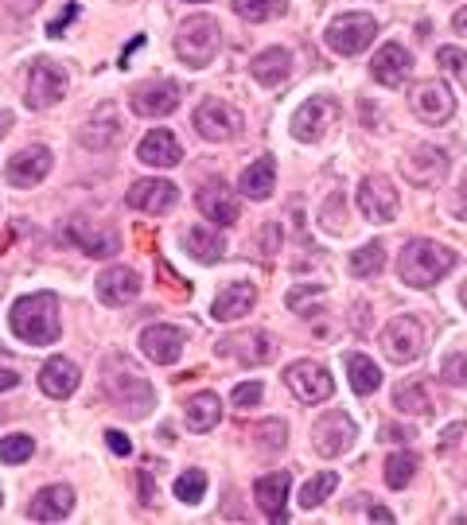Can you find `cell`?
I'll return each mask as SVG.
<instances>
[{"instance_id":"17","label":"cell","mask_w":467,"mask_h":525,"mask_svg":"<svg viewBox=\"0 0 467 525\" xmlns=\"http://www.w3.org/2000/svg\"><path fill=\"white\" fill-rule=\"evenodd\" d=\"M59 234H63V242L78 245V249L90 253V257H113V253L121 249V242H117L113 230H98V226H90L86 218H71Z\"/></svg>"},{"instance_id":"54","label":"cell","mask_w":467,"mask_h":525,"mask_svg":"<svg viewBox=\"0 0 467 525\" xmlns=\"http://www.w3.org/2000/svg\"><path fill=\"white\" fill-rule=\"evenodd\" d=\"M370 518H378V522H394V514H390L386 506H370Z\"/></svg>"},{"instance_id":"34","label":"cell","mask_w":467,"mask_h":525,"mask_svg":"<svg viewBox=\"0 0 467 525\" xmlns=\"http://www.w3.org/2000/svg\"><path fill=\"white\" fill-rule=\"evenodd\" d=\"M347 269H351V277H378L386 269V245L382 242L359 245L351 253V261H347Z\"/></svg>"},{"instance_id":"56","label":"cell","mask_w":467,"mask_h":525,"mask_svg":"<svg viewBox=\"0 0 467 525\" xmlns=\"http://www.w3.org/2000/svg\"><path fill=\"white\" fill-rule=\"evenodd\" d=\"M460 296H464V304H467V284H464V292H460Z\"/></svg>"},{"instance_id":"29","label":"cell","mask_w":467,"mask_h":525,"mask_svg":"<svg viewBox=\"0 0 467 525\" xmlns=\"http://www.w3.org/2000/svg\"><path fill=\"white\" fill-rule=\"evenodd\" d=\"M137 156H141L148 168H176L180 156H183V148H180V140L172 137L168 129H152V133L141 140Z\"/></svg>"},{"instance_id":"44","label":"cell","mask_w":467,"mask_h":525,"mask_svg":"<svg viewBox=\"0 0 467 525\" xmlns=\"http://www.w3.org/2000/svg\"><path fill=\"white\" fill-rule=\"evenodd\" d=\"M440 378L456 389H467V354H448L440 362Z\"/></svg>"},{"instance_id":"20","label":"cell","mask_w":467,"mask_h":525,"mask_svg":"<svg viewBox=\"0 0 467 525\" xmlns=\"http://www.w3.org/2000/svg\"><path fill=\"white\" fill-rule=\"evenodd\" d=\"M253 304H257V288L250 280H230L226 288H218L215 304H211V319L215 323H234V319H242L250 312Z\"/></svg>"},{"instance_id":"7","label":"cell","mask_w":467,"mask_h":525,"mask_svg":"<svg viewBox=\"0 0 467 525\" xmlns=\"http://www.w3.org/2000/svg\"><path fill=\"white\" fill-rule=\"evenodd\" d=\"M63 94H67V70L55 67L51 59H36L28 70V94H24L28 109H51L55 102H63Z\"/></svg>"},{"instance_id":"55","label":"cell","mask_w":467,"mask_h":525,"mask_svg":"<svg viewBox=\"0 0 467 525\" xmlns=\"http://www.w3.org/2000/svg\"><path fill=\"white\" fill-rule=\"evenodd\" d=\"M8 129H12V113H8V109H0V140L8 137Z\"/></svg>"},{"instance_id":"30","label":"cell","mask_w":467,"mask_h":525,"mask_svg":"<svg viewBox=\"0 0 467 525\" xmlns=\"http://www.w3.org/2000/svg\"><path fill=\"white\" fill-rule=\"evenodd\" d=\"M250 74L261 82V86H281L288 82V74H292V55H288L285 47H269V51H261L257 59L250 63Z\"/></svg>"},{"instance_id":"47","label":"cell","mask_w":467,"mask_h":525,"mask_svg":"<svg viewBox=\"0 0 467 525\" xmlns=\"http://www.w3.org/2000/svg\"><path fill=\"white\" fill-rule=\"evenodd\" d=\"M74 16H78V4H67V12H63L59 20H51V28H47V35H55V39H59V35L67 32V24H71Z\"/></svg>"},{"instance_id":"26","label":"cell","mask_w":467,"mask_h":525,"mask_svg":"<svg viewBox=\"0 0 467 525\" xmlns=\"http://www.w3.org/2000/svg\"><path fill=\"white\" fill-rule=\"evenodd\" d=\"M199 210H203L215 226H234V222H238V199H234V191H230L222 179L199 187Z\"/></svg>"},{"instance_id":"19","label":"cell","mask_w":467,"mask_h":525,"mask_svg":"<svg viewBox=\"0 0 467 525\" xmlns=\"http://www.w3.org/2000/svg\"><path fill=\"white\" fill-rule=\"evenodd\" d=\"M370 74H374V82H382V86L397 90V86H405V78L413 74V55H409L401 43H386V47L374 51Z\"/></svg>"},{"instance_id":"25","label":"cell","mask_w":467,"mask_h":525,"mask_svg":"<svg viewBox=\"0 0 467 525\" xmlns=\"http://www.w3.org/2000/svg\"><path fill=\"white\" fill-rule=\"evenodd\" d=\"M71 510H74V490L63 487V483L43 487L36 498L28 502V518H36V522H63Z\"/></svg>"},{"instance_id":"18","label":"cell","mask_w":467,"mask_h":525,"mask_svg":"<svg viewBox=\"0 0 467 525\" xmlns=\"http://www.w3.org/2000/svg\"><path fill=\"white\" fill-rule=\"evenodd\" d=\"M176 199H180V191L168 179H141L125 195V203L133 210H141V214H164V210L176 207Z\"/></svg>"},{"instance_id":"12","label":"cell","mask_w":467,"mask_h":525,"mask_svg":"<svg viewBox=\"0 0 467 525\" xmlns=\"http://www.w3.org/2000/svg\"><path fill=\"white\" fill-rule=\"evenodd\" d=\"M401 172L409 183L417 187H436L444 175H448V152L436 148V144H417L405 160H401Z\"/></svg>"},{"instance_id":"46","label":"cell","mask_w":467,"mask_h":525,"mask_svg":"<svg viewBox=\"0 0 467 525\" xmlns=\"http://www.w3.org/2000/svg\"><path fill=\"white\" fill-rule=\"evenodd\" d=\"M106 444H109V452L117 455V459L133 455V440H129L125 432H117V428H109V432H106Z\"/></svg>"},{"instance_id":"37","label":"cell","mask_w":467,"mask_h":525,"mask_svg":"<svg viewBox=\"0 0 467 525\" xmlns=\"http://www.w3.org/2000/svg\"><path fill=\"white\" fill-rule=\"evenodd\" d=\"M417 467H421V459L413 452H394L386 459V483L394 490H405V483L417 475Z\"/></svg>"},{"instance_id":"41","label":"cell","mask_w":467,"mask_h":525,"mask_svg":"<svg viewBox=\"0 0 467 525\" xmlns=\"http://www.w3.org/2000/svg\"><path fill=\"white\" fill-rule=\"evenodd\" d=\"M253 436H257V448H261V452H281L288 444L285 420H265V424L253 428Z\"/></svg>"},{"instance_id":"6","label":"cell","mask_w":467,"mask_h":525,"mask_svg":"<svg viewBox=\"0 0 467 525\" xmlns=\"http://www.w3.org/2000/svg\"><path fill=\"white\" fill-rule=\"evenodd\" d=\"M339 113H343V105L339 98H331V94H312L308 102L300 105L296 113H292V137L296 140H320L339 121Z\"/></svg>"},{"instance_id":"36","label":"cell","mask_w":467,"mask_h":525,"mask_svg":"<svg viewBox=\"0 0 467 525\" xmlns=\"http://www.w3.org/2000/svg\"><path fill=\"white\" fill-rule=\"evenodd\" d=\"M394 405L397 413H413V417H429L432 401L429 393H425V385H397L394 389Z\"/></svg>"},{"instance_id":"40","label":"cell","mask_w":467,"mask_h":525,"mask_svg":"<svg viewBox=\"0 0 467 525\" xmlns=\"http://www.w3.org/2000/svg\"><path fill=\"white\" fill-rule=\"evenodd\" d=\"M203 494H207V475H203L199 467L183 471L180 479H176V498H180V502H187V506L203 502Z\"/></svg>"},{"instance_id":"50","label":"cell","mask_w":467,"mask_h":525,"mask_svg":"<svg viewBox=\"0 0 467 525\" xmlns=\"http://www.w3.org/2000/svg\"><path fill=\"white\" fill-rule=\"evenodd\" d=\"M464 432H467V424H452V428H444V440H440V452H448V448H452V444H456V440H460Z\"/></svg>"},{"instance_id":"11","label":"cell","mask_w":467,"mask_h":525,"mask_svg":"<svg viewBox=\"0 0 467 525\" xmlns=\"http://www.w3.org/2000/svg\"><path fill=\"white\" fill-rule=\"evenodd\" d=\"M359 210L370 222H394L401 210V195L386 175H366L359 187Z\"/></svg>"},{"instance_id":"9","label":"cell","mask_w":467,"mask_h":525,"mask_svg":"<svg viewBox=\"0 0 467 525\" xmlns=\"http://www.w3.org/2000/svg\"><path fill=\"white\" fill-rule=\"evenodd\" d=\"M382 350L401 366L417 362L425 354V327L413 315H397V319H390V327L382 331Z\"/></svg>"},{"instance_id":"31","label":"cell","mask_w":467,"mask_h":525,"mask_svg":"<svg viewBox=\"0 0 467 525\" xmlns=\"http://www.w3.org/2000/svg\"><path fill=\"white\" fill-rule=\"evenodd\" d=\"M273 187H277V160H273V156L253 160L250 168L242 172V195L253 199V203L269 199V195H273Z\"/></svg>"},{"instance_id":"1","label":"cell","mask_w":467,"mask_h":525,"mask_svg":"<svg viewBox=\"0 0 467 525\" xmlns=\"http://www.w3.org/2000/svg\"><path fill=\"white\" fill-rule=\"evenodd\" d=\"M8 327H12L16 339H24V343H32V347L55 343L59 331H63L59 296H55V292H36V296L16 300V308L8 312Z\"/></svg>"},{"instance_id":"3","label":"cell","mask_w":467,"mask_h":525,"mask_svg":"<svg viewBox=\"0 0 467 525\" xmlns=\"http://www.w3.org/2000/svg\"><path fill=\"white\" fill-rule=\"evenodd\" d=\"M106 389L121 409L129 405L133 417H148V409L156 401V389L137 374V366L129 358H109L106 362Z\"/></svg>"},{"instance_id":"39","label":"cell","mask_w":467,"mask_h":525,"mask_svg":"<svg viewBox=\"0 0 467 525\" xmlns=\"http://www.w3.org/2000/svg\"><path fill=\"white\" fill-rule=\"evenodd\" d=\"M335 487H339V475H335V471H324V475L308 479L304 490H300V506H304V510H316V506H320V502H324Z\"/></svg>"},{"instance_id":"32","label":"cell","mask_w":467,"mask_h":525,"mask_svg":"<svg viewBox=\"0 0 467 525\" xmlns=\"http://www.w3.org/2000/svg\"><path fill=\"white\" fill-rule=\"evenodd\" d=\"M183 245H187V253H191L195 261H203V265H215V261H222V253H226V238L218 234L215 226H191V230L183 234Z\"/></svg>"},{"instance_id":"33","label":"cell","mask_w":467,"mask_h":525,"mask_svg":"<svg viewBox=\"0 0 467 525\" xmlns=\"http://www.w3.org/2000/svg\"><path fill=\"white\" fill-rule=\"evenodd\" d=\"M183 417H187V428L199 432V436L211 432V428H218V420H222V401H218V393H195V397L187 401Z\"/></svg>"},{"instance_id":"23","label":"cell","mask_w":467,"mask_h":525,"mask_svg":"<svg viewBox=\"0 0 467 525\" xmlns=\"http://www.w3.org/2000/svg\"><path fill=\"white\" fill-rule=\"evenodd\" d=\"M413 113H417L421 121H429V125H444V121L456 113V98H452L448 86L425 82V86L413 90Z\"/></svg>"},{"instance_id":"42","label":"cell","mask_w":467,"mask_h":525,"mask_svg":"<svg viewBox=\"0 0 467 525\" xmlns=\"http://www.w3.org/2000/svg\"><path fill=\"white\" fill-rule=\"evenodd\" d=\"M36 452V440L28 432H16V436H4L0 440V463H24Z\"/></svg>"},{"instance_id":"21","label":"cell","mask_w":467,"mask_h":525,"mask_svg":"<svg viewBox=\"0 0 467 525\" xmlns=\"http://www.w3.org/2000/svg\"><path fill=\"white\" fill-rule=\"evenodd\" d=\"M288 487H292V475H288V471H269V475H261V479L253 483V498H257V506L265 510L269 522H288L285 514Z\"/></svg>"},{"instance_id":"4","label":"cell","mask_w":467,"mask_h":525,"mask_svg":"<svg viewBox=\"0 0 467 525\" xmlns=\"http://www.w3.org/2000/svg\"><path fill=\"white\" fill-rule=\"evenodd\" d=\"M218 47H222V28H218V20H211V16H191L180 28V35H176V55L195 70L211 67Z\"/></svg>"},{"instance_id":"2","label":"cell","mask_w":467,"mask_h":525,"mask_svg":"<svg viewBox=\"0 0 467 525\" xmlns=\"http://www.w3.org/2000/svg\"><path fill=\"white\" fill-rule=\"evenodd\" d=\"M456 269V249L429 238H417L401 249V261H397V277L405 280L409 288H432L440 277H448Z\"/></svg>"},{"instance_id":"45","label":"cell","mask_w":467,"mask_h":525,"mask_svg":"<svg viewBox=\"0 0 467 525\" xmlns=\"http://www.w3.org/2000/svg\"><path fill=\"white\" fill-rule=\"evenodd\" d=\"M261 393H265V389H261V382L234 385V405H238V409H253V405L261 401Z\"/></svg>"},{"instance_id":"59","label":"cell","mask_w":467,"mask_h":525,"mask_svg":"<svg viewBox=\"0 0 467 525\" xmlns=\"http://www.w3.org/2000/svg\"><path fill=\"white\" fill-rule=\"evenodd\" d=\"M0 502H4V494H0Z\"/></svg>"},{"instance_id":"14","label":"cell","mask_w":467,"mask_h":525,"mask_svg":"<svg viewBox=\"0 0 467 525\" xmlns=\"http://www.w3.org/2000/svg\"><path fill=\"white\" fill-rule=\"evenodd\" d=\"M187 347V335L172 323H156V327H144L141 331V350L156 362V366H172L183 358Z\"/></svg>"},{"instance_id":"16","label":"cell","mask_w":467,"mask_h":525,"mask_svg":"<svg viewBox=\"0 0 467 525\" xmlns=\"http://www.w3.org/2000/svg\"><path fill=\"white\" fill-rule=\"evenodd\" d=\"M125 137V125H121V113H117V105L113 102H102L94 109V117H90V125L82 129V148H94V152H106L113 148L117 140Z\"/></svg>"},{"instance_id":"24","label":"cell","mask_w":467,"mask_h":525,"mask_svg":"<svg viewBox=\"0 0 467 525\" xmlns=\"http://www.w3.org/2000/svg\"><path fill=\"white\" fill-rule=\"evenodd\" d=\"M176 105H180L176 82H144L133 90V109L141 117H168V113H176Z\"/></svg>"},{"instance_id":"38","label":"cell","mask_w":467,"mask_h":525,"mask_svg":"<svg viewBox=\"0 0 467 525\" xmlns=\"http://www.w3.org/2000/svg\"><path fill=\"white\" fill-rule=\"evenodd\" d=\"M234 12L250 24H261V20H273L285 12V0H234Z\"/></svg>"},{"instance_id":"27","label":"cell","mask_w":467,"mask_h":525,"mask_svg":"<svg viewBox=\"0 0 467 525\" xmlns=\"http://www.w3.org/2000/svg\"><path fill=\"white\" fill-rule=\"evenodd\" d=\"M78 366H74L71 358H51V362H43V370H39V389L47 393V397H55V401H67L74 389H78Z\"/></svg>"},{"instance_id":"15","label":"cell","mask_w":467,"mask_h":525,"mask_svg":"<svg viewBox=\"0 0 467 525\" xmlns=\"http://www.w3.org/2000/svg\"><path fill=\"white\" fill-rule=\"evenodd\" d=\"M47 172H51V148L32 144V148H24V152H16V156L8 160L4 179H8L12 187H36V183L47 179Z\"/></svg>"},{"instance_id":"43","label":"cell","mask_w":467,"mask_h":525,"mask_svg":"<svg viewBox=\"0 0 467 525\" xmlns=\"http://www.w3.org/2000/svg\"><path fill=\"white\" fill-rule=\"evenodd\" d=\"M436 63L448 70L452 78L467 82V51H460V47H440V51H436Z\"/></svg>"},{"instance_id":"35","label":"cell","mask_w":467,"mask_h":525,"mask_svg":"<svg viewBox=\"0 0 467 525\" xmlns=\"http://www.w3.org/2000/svg\"><path fill=\"white\" fill-rule=\"evenodd\" d=\"M347 374H351V389L362 393V397L382 385V370H378L374 358H366V354H347Z\"/></svg>"},{"instance_id":"51","label":"cell","mask_w":467,"mask_h":525,"mask_svg":"<svg viewBox=\"0 0 467 525\" xmlns=\"http://www.w3.org/2000/svg\"><path fill=\"white\" fill-rule=\"evenodd\" d=\"M16 385H20V374H16V370H0V393H4V389H16Z\"/></svg>"},{"instance_id":"28","label":"cell","mask_w":467,"mask_h":525,"mask_svg":"<svg viewBox=\"0 0 467 525\" xmlns=\"http://www.w3.org/2000/svg\"><path fill=\"white\" fill-rule=\"evenodd\" d=\"M222 354H234L238 362H246V366H261V362H269L273 354H277V343L265 335V331H250V335H234V339H222Z\"/></svg>"},{"instance_id":"58","label":"cell","mask_w":467,"mask_h":525,"mask_svg":"<svg viewBox=\"0 0 467 525\" xmlns=\"http://www.w3.org/2000/svg\"><path fill=\"white\" fill-rule=\"evenodd\" d=\"M0 292H4V280H0Z\"/></svg>"},{"instance_id":"53","label":"cell","mask_w":467,"mask_h":525,"mask_svg":"<svg viewBox=\"0 0 467 525\" xmlns=\"http://www.w3.org/2000/svg\"><path fill=\"white\" fill-rule=\"evenodd\" d=\"M452 28H456L460 35H467V8H460V12L452 16Z\"/></svg>"},{"instance_id":"8","label":"cell","mask_w":467,"mask_h":525,"mask_svg":"<svg viewBox=\"0 0 467 525\" xmlns=\"http://www.w3.org/2000/svg\"><path fill=\"white\" fill-rule=\"evenodd\" d=\"M242 125H246V117L230 102L207 98V102L195 109V129H199L203 140H218V144H222V140H234L242 133Z\"/></svg>"},{"instance_id":"10","label":"cell","mask_w":467,"mask_h":525,"mask_svg":"<svg viewBox=\"0 0 467 525\" xmlns=\"http://www.w3.org/2000/svg\"><path fill=\"white\" fill-rule=\"evenodd\" d=\"M285 385L304 405H320V401H327L335 393V382H331V374L320 362H292L285 370Z\"/></svg>"},{"instance_id":"52","label":"cell","mask_w":467,"mask_h":525,"mask_svg":"<svg viewBox=\"0 0 467 525\" xmlns=\"http://www.w3.org/2000/svg\"><path fill=\"white\" fill-rule=\"evenodd\" d=\"M8 4H12V12H20V16H24V12H36L43 0H8Z\"/></svg>"},{"instance_id":"49","label":"cell","mask_w":467,"mask_h":525,"mask_svg":"<svg viewBox=\"0 0 467 525\" xmlns=\"http://www.w3.org/2000/svg\"><path fill=\"white\" fill-rule=\"evenodd\" d=\"M141 502L152 506L156 502V483H152V471H141Z\"/></svg>"},{"instance_id":"22","label":"cell","mask_w":467,"mask_h":525,"mask_svg":"<svg viewBox=\"0 0 467 525\" xmlns=\"http://www.w3.org/2000/svg\"><path fill=\"white\" fill-rule=\"evenodd\" d=\"M137 296H141V277L133 269H125V265H113V269H106L98 277V300L109 304V308H125Z\"/></svg>"},{"instance_id":"5","label":"cell","mask_w":467,"mask_h":525,"mask_svg":"<svg viewBox=\"0 0 467 525\" xmlns=\"http://www.w3.org/2000/svg\"><path fill=\"white\" fill-rule=\"evenodd\" d=\"M374 35H378L374 16H366V12H347V16L331 20V28H327L324 39L335 55H359V51H366V47L374 43Z\"/></svg>"},{"instance_id":"57","label":"cell","mask_w":467,"mask_h":525,"mask_svg":"<svg viewBox=\"0 0 467 525\" xmlns=\"http://www.w3.org/2000/svg\"><path fill=\"white\" fill-rule=\"evenodd\" d=\"M191 4H207V0H191Z\"/></svg>"},{"instance_id":"13","label":"cell","mask_w":467,"mask_h":525,"mask_svg":"<svg viewBox=\"0 0 467 525\" xmlns=\"http://www.w3.org/2000/svg\"><path fill=\"white\" fill-rule=\"evenodd\" d=\"M355 436H359L355 424H351V417H343V413H327V417H320L312 424V448L320 455H327V459L351 452Z\"/></svg>"},{"instance_id":"48","label":"cell","mask_w":467,"mask_h":525,"mask_svg":"<svg viewBox=\"0 0 467 525\" xmlns=\"http://www.w3.org/2000/svg\"><path fill=\"white\" fill-rule=\"evenodd\" d=\"M382 440H390V444H405V440H413V428H401V424H386V428H382Z\"/></svg>"}]
</instances>
